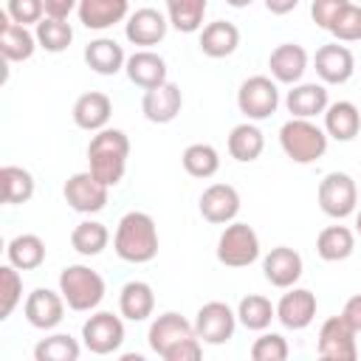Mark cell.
<instances>
[{"instance_id":"6da1fadb","label":"cell","mask_w":361,"mask_h":361,"mask_svg":"<svg viewBox=\"0 0 361 361\" xmlns=\"http://www.w3.org/2000/svg\"><path fill=\"white\" fill-rule=\"evenodd\" d=\"M147 344L164 361H197L203 355V341L197 338L195 324L175 310L161 313L149 324Z\"/></svg>"},{"instance_id":"7a4b0ae2","label":"cell","mask_w":361,"mask_h":361,"mask_svg":"<svg viewBox=\"0 0 361 361\" xmlns=\"http://www.w3.org/2000/svg\"><path fill=\"white\" fill-rule=\"evenodd\" d=\"M113 248L118 259L144 265L158 257V226L147 212H127L113 234Z\"/></svg>"},{"instance_id":"3957f363","label":"cell","mask_w":361,"mask_h":361,"mask_svg":"<svg viewBox=\"0 0 361 361\" xmlns=\"http://www.w3.org/2000/svg\"><path fill=\"white\" fill-rule=\"evenodd\" d=\"M127 158H130V138L124 130L104 127L87 144V164H90L87 169L107 186L121 183L127 172Z\"/></svg>"},{"instance_id":"277c9868","label":"cell","mask_w":361,"mask_h":361,"mask_svg":"<svg viewBox=\"0 0 361 361\" xmlns=\"http://www.w3.org/2000/svg\"><path fill=\"white\" fill-rule=\"evenodd\" d=\"M327 133L313 118H288L279 127V147L293 164H313L327 152Z\"/></svg>"},{"instance_id":"5b68a950","label":"cell","mask_w":361,"mask_h":361,"mask_svg":"<svg viewBox=\"0 0 361 361\" xmlns=\"http://www.w3.org/2000/svg\"><path fill=\"white\" fill-rule=\"evenodd\" d=\"M59 293L65 296L68 307L76 313H90L102 305L107 285L102 279L99 271H93L90 265H65L59 274Z\"/></svg>"},{"instance_id":"8992f818","label":"cell","mask_w":361,"mask_h":361,"mask_svg":"<svg viewBox=\"0 0 361 361\" xmlns=\"http://www.w3.org/2000/svg\"><path fill=\"white\" fill-rule=\"evenodd\" d=\"M259 259V237L248 223H228L217 237V262L226 268H248Z\"/></svg>"},{"instance_id":"52a82bcc","label":"cell","mask_w":361,"mask_h":361,"mask_svg":"<svg viewBox=\"0 0 361 361\" xmlns=\"http://www.w3.org/2000/svg\"><path fill=\"white\" fill-rule=\"evenodd\" d=\"M316 200L327 217L344 220V217L355 214V209H358V186H355L353 175H347V172H327L319 180Z\"/></svg>"},{"instance_id":"ba28073f","label":"cell","mask_w":361,"mask_h":361,"mask_svg":"<svg viewBox=\"0 0 361 361\" xmlns=\"http://www.w3.org/2000/svg\"><path fill=\"white\" fill-rule=\"evenodd\" d=\"M237 107L240 113L248 118V121H262V118H271L279 107V87H276V79L271 76H248L240 90H237Z\"/></svg>"},{"instance_id":"9c48e42d","label":"cell","mask_w":361,"mask_h":361,"mask_svg":"<svg viewBox=\"0 0 361 361\" xmlns=\"http://www.w3.org/2000/svg\"><path fill=\"white\" fill-rule=\"evenodd\" d=\"M82 344L93 355L118 353V347L124 344V322H121V316H116L110 310H96L82 324Z\"/></svg>"},{"instance_id":"30bf717a","label":"cell","mask_w":361,"mask_h":361,"mask_svg":"<svg viewBox=\"0 0 361 361\" xmlns=\"http://www.w3.org/2000/svg\"><path fill=\"white\" fill-rule=\"evenodd\" d=\"M62 195H65V203L79 212V214H96L107 206V195H110V186L102 183L90 169L87 172H76L65 180L62 186Z\"/></svg>"},{"instance_id":"8fae6325","label":"cell","mask_w":361,"mask_h":361,"mask_svg":"<svg viewBox=\"0 0 361 361\" xmlns=\"http://www.w3.org/2000/svg\"><path fill=\"white\" fill-rule=\"evenodd\" d=\"M195 333L203 344H226L234 336L237 327V310H231L226 302H206L200 305L197 316H195Z\"/></svg>"},{"instance_id":"7c38bea8","label":"cell","mask_w":361,"mask_h":361,"mask_svg":"<svg viewBox=\"0 0 361 361\" xmlns=\"http://www.w3.org/2000/svg\"><path fill=\"white\" fill-rule=\"evenodd\" d=\"M355 330L344 322V316H330L322 327H319V341H316V353L327 361H355L358 358V347H355Z\"/></svg>"},{"instance_id":"4fadbf2b","label":"cell","mask_w":361,"mask_h":361,"mask_svg":"<svg viewBox=\"0 0 361 361\" xmlns=\"http://www.w3.org/2000/svg\"><path fill=\"white\" fill-rule=\"evenodd\" d=\"M65 296L51 288H34L23 305L25 322L37 330H54L65 319Z\"/></svg>"},{"instance_id":"5bb4252c","label":"cell","mask_w":361,"mask_h":361,"mask_svg":"<svg viewBox=\"0 0 361 361\" xmlns=\"http://www.w3.org/2000/svg\"><path fill=\"white\" fill-rule=\"evenodd\" d=\"M166 31H169V17H164L158 8H149V6L135 8L124 23L127 42H133L138 48H152V45L164 42Z\"/></svg>"},{"instance_id":"9a60e30c","label":"cell","mask_w":361,"mask_h":361,"mask_svg":"<svg viewBox=\"0 0 361 361\" xmlns=\"http://www.w3.org/2000/svg\"><path fill=\"white\" fill-rule=\"evenodd\" d=\"M316 293L307 288H288V293H282V299L276 302V319L282 327L288 330H305L313 324L316 319Z\"/></svg>"},{"instance_id":"2e32d148","label":"cell","mask_w":361,"mask_h":361,"mask_svg":"<svg viewBox=\"0 0 361 361\" xmlns=\"http://www.w3.org/2000/svg\"><path fill=\"white\" fill-rule=\"evenodd\" d=\"M313 68H316V76L324 85H344L355 73V56H353V51L347 45L330 42V45H322L316 51Z\"/></svg>"},{"instance_id":"e0dca14e","label":"cell","mask_w":361,"mask_h":361,"mask_svg":"<svg viewBox=\"0 0 361 361\" xmlns=\"http://www.w3.org/2000/svg\"><path fill=\"white\" fill-rule=\"evenodd\" d=\"M180 107H183V93H180V87L175 82H164L158 87H149L141 96V113L152 124H169V121H175L178 113H180Z\"/></svg>"},{"instance_id":"ac0fdd59","label":"cell","mask_w":361,"mask_h":361,"mask_svg":"<svg viewBox=\"0 0 361 361\" xmlns=\"http://www.w3.org/2000/svg\"><path fill=\"white\" fill-rule=\"evenodd\" d=\"M200 214L214 226H228L240 214V192L231 183H212L200 195Z\"/></svg>"},{"instance_id":"d6986e66","label":"cell","mask_w":361,"mask_h":361,"mask_svg":"<svg viewBox=\"0 0 361 361\" xmlns=\"http://www.w3.org/2000/svg\"><path fill=\"white\" fill-rule=\"evenodd\" d=\"M302 271H305L302 254L293 251V248H288V245H276V248H271L262 257V274H265V279L274 288H282V290L293 288L299 282Z\"/></svg>"},{"instance_id":"ffe728a7","label":"cell","mask_w":361,"mask_h":361,"mask_svg":"<svg viewBox=\"0 0 361 361\" xmlns=\"http://www.w3.org/2000/svg\"><path fill=\"white\" fill-rule=\"evenodd\" d=\"M307 62H310V56H307V51L299 42H282L268 56L271 76L279 85H296V82H302V76L307 71Z\"/></svg>"},{"instance_id":"44dd1931","label":"cell","mask_w":361,"mask_h":361,"mask_svg":"<svg viewBox=\"0 0 361 361\" xmlns=\"http://www.w3.org/2000/svg\"><path fill=\"white\" fill-rule=\"evenodd\" d=\"M124 73H127V79L133 85H138L144 90L169 82L166 79V73H169L166 71V59L161 54H155L152 48H138L135 54H130L127 56V65H124Z\"/></svg>"},{"instance_id":"7402d4cb","label":"cell","mask_w":361,"mask_h":361,"mask_svg":"<svg viewBox=\"0 0 361 361\" xmlns=\"http://www.w3.org/2000/svg\"><path fill=\"white\" fill-rule=\"evenodd\" d=\"M330 104L324 82H296L285 96V107L293 118H316Z\"/></svg>"},{"instance_id":"603a6c76","label":"cell","mask_w":361,"mask_h":361,"mask_svg":"<svg viewBox=\"0 0 361 361\" xmlns=\"http://www.w3.org/2000/svg\"><path fill=\"white\" fill-rule=\"evenodd\" d=\"M79 23L90 31H107L130 17V0H79Z\"/></svg>"},{"instance_id":"cb8c5ba5","label":"cell","mask_w":361,"mask_h":361,"mask_svg":"<svg viewBox=\"0 0 361 361\" xmlns=\"http://www.w3.org/2000/svg\"><path fill=\"white\" fill-rule=\"evenodd\" d=\"M113 116V102L107 93L102 90H90V93H82L76 102H73V124L79 130H87V133H99L107 127Z\"/></svg>"},{"instance_id":"d4e9b609","label":"cell","mask_w":361,"mask_h":361,"mask_svg":"<svg viewBox=\"0 0 361 361\" xmlns=\"http://www.w3.org/2000/svg\"><path fill=\"white\" fill-rule=\"evenodd\" d=\"M37 34L28 31V25L14 23L8 14L0 17V51L6 56V62H25L34 56L37 51Z\"/></svg>"},{"instance_id":"484cf974","label":"cell","mask_w":361,"mask_h":361,"mask_svg":"<svg viewBox=\"0 0 361 361\" xmlns=\"http://www.w3.org/2000/svg\"><path fill=\"white\" fill-rule=\"evenodd\" d=\"M200 51L209 56V59H223V56H231L240 45V28L228 20H214L209 25L200 28V39H197Z\"/></svg>"},{"instance_id":"4316f807","label":"cell","mask_w":361,"mask_h":361,"mask_svg":"<svg viewBox=\"0 0 361 361\" xmlns=\"http://www.w3.org/2000/svg\"><path fill=\"white\" fill-rule=\"evenodd\" d=\"M85 62L99 76H116L118 71H124L127 54H124V48L116 39L99 37V39H93V42L85 45Z\"/></svg>"},{"instance_id":"83f0119b","label":"cell","mask_w":361,"mask_h":361,"mask_svg":"<svg viewBox=\"0 0 361 361\" xmlns=\"http://www.w3.org/2000/svg\"><path fill=\"white\" fill-rule=\"evenodd\" d=\"M155 310V290L149 282L133 279L118 290V313L127 322H144Z\"/></svg>"},{"instance_id":"f1b7e54d","label":"cell","mask_w":361,"mask_h":361,"mask_svg":"<svg viewBox=\"0 0 361 361\" xmlns=\"http://www.w3.org/2000/svg\"><path fill=\"white\" fill-rule=\"evenodd\" d=\"M361 130V113L353 102L341 99V102H333L327 104L324 110V133L333 138V141H353Z\"/></svg>"},{"instance_id":"f546056e","label":"cell","mask_w":361,"mask_h":361,"mask_svg":"<svg viewBox=\"0 0 361 361\" xmlns=\"http://www.w3.org/2000/svg\"><path fill=\"white\" fill-rule=\"evenodd\" d=\"M226 147H228V155H231L234 161L251 164V161H257V158L262 155V149H265V135H262V130H259L254 121H243V124L231 127Z\"/></svg>"},{"instance_id":"4dcf8cb0","label":"cell","mask_w":361,"mask_h":361,"mask_svg":"<svg viewBox=\"0 0 361 361\" xmlns=\"http://www.w3.org/2000/svg\"><path fill=\"white\" fill-rule=\"evenodd\" d=\"M355 251V234L347 226H327L316 237V254L324 262H341Z\"/></svg>"},{"instance_id":"1f68e13d","label":"cell","mask_w":361,"mask_h":361,"mask_svg":"<svg viewBox=\"0 0 361 361\" xmlns=\"http://www.w3.org/2000/svg\"><path fill=\"white\" fill-rule=\"evenodd\" d=\"M6 257L20 271H34L45 262V243L39 234H17L8 240Z\"/></svg>"},{"instance_id":"d6a6232c","label":"cell","mask_w":361,"mask_h":361,"mask_svg":"<svg viewBox=\"0 0 361 361\" xmlns=\"http://www.w3.org/2000/svg\"><path fill=\"white\" fill-rule=\"evenodd\" d=\"M169 25L180 34H195L203 28V17L209 8V0H164Z\"/></svg>"},{"instance_id":"836d02e7","label":"cell","mask_w":361,"mask_h":361,"mask_svg":"<svg viewBox=\"0 0 361 361\" xmlns=\"http://www.w3.org/2000/svg\"><path fill=\"white\" fill-rule=\"evenodd\" d=\"M0 189H3V203H8V206L28 203L34 197V175L23 166L6 164L0 169Z\"/></svg>"},{"instance_id":"e575fe53","label":"cell","mask_w":361,"mask_h":361,"mask_svg":"<svg viewBox=\"0 0 361 361\" xmlns=\"http://www.w3.org/2000/svg\"><path fill=\"white\" fill-rule=\"evenodd\" d=\"M110 243V231L99 220H82L71 231V245L82 257H99Z\"/></svg>"},{"instance_id":"d590c367","label":"cell","mask_w":361,"mask_h":361,"mask_svg":"<svg viewBox=\"0 0 361 361\" xmlns=\"http://www.w3.org/2000/svg\"><path fill=\"white\" fill-rule=\"evenodd\" d=\"M276 319V305H271V299L259 296V293H248L240 299L237 305V322L245 327V330H268V324Z\"/></svg>"},{"instance_id":"8d00e7d4","label":"cell","mask_w":361,"mask_h":361,"mask_svg":"<svg viewBox=\"0 0 361 361\" xmlns=\"http://www.w3.org/2000/svg\"><path fill=\"white\" fill-rule=\"evenodd\" d=\"M34 34H37V42L42 51L48 54H62L71 42H73V28L68 20H56V17H42L37 25H34Z\"/></svg>"},{"instance_id":"74e56055","label":"cell","mask_w":361,"mask_h":361,"mask_svg":"<svg viewBox=\"0 0 361 361\" xmlns=\"http://www.w3.org/2000/svg\"><path fill=\"white\" fill-rule=\"evenodd\" d=\"M180 161H183V169L192 178H200V180L217 175V169H220V152L212 144H203V141L200 144H189L183 149Z\"/></svg>"},{"instance_id":"f35d334b","label":"cell","mask_w":361,"mask_h":361,"mask_svg":"<svg viewBox=\"0 0 361 361\" xmlns=\"http://www.w3.org/2000/svg\"><path fill=\"white\" fill-rule=\"evenodd\" d=\"M82 353L79 341L68 333H54V336H45L42 341H37L34 347V358L37 361H76Z\"/></svg>"},{"instance_id":"ab89813d","label":"cell","mask_w":361,"mask_h":361,"mask_svg":"<svg viewBox=\"0 0 361 361\" xmlns=\"http://www.w3.org/2000/svg\"><path fill=\"white\" fill-rule=\"evenodd\" d=\"M23 302V276L11 262L0 265V319H8Z\"/></svg>"},{"instance_id":"60d3db41","label":"cell","mask_w":361,"mask_h":361,"mask_svg":"<svg viewBox=\"0 0 361 361\" xmlns=\"http://www.w3.org/2000/svg\"><path fill=\"white\" fill-rule=\"evenodd\" d=\"M327 31L336 37V42H358L361 39V3L350 0L336 14V20H333V25Z\"/></svg>"},{"instance_id":"b9f144b4","label":"cell","mask_w":361,"mask_h":361,"mask_svg":"<svg viewBox=\"0 0 361 361\" xmlns=\"http://www.w3.org/2000/svg\"><path fill=\"white\" fill-rule=\"evenodd\" d=\"M288 341L279 333H262L251 344V358L254 361H285L288 358Z\"/></svg>"},{"instance_id":"7bdbcfd3","label":"cell","mask_w":361,"mask_h":361,"mask_svg":"<svg viewBox=\"0 0 361 361\" xmlns=\"http://www.w3.org/2000/svg\"><path fill=\"white\" fill-rule=\"evenodd\" d=\"M6 14L20 25H37L45 17V0H6Z\"/></svg>"},{"instance_id":"ee69618b","label":"cell","mask_w":361,"mask_h":361,"mask_svg":"<svg viewBox=\"0 0 361 361\" xmlns=\"http://www.w3.org/2000/svg\"><path fill=\"white\" fill-rule=\"evenodd\" d=\"M350 0H313L310 3V20L319 25V28H330L333 25V20H336V14L347 6Z\"/></svg>"},{"instance_id":"f6af8a7d","label":"cell","mask_w":361,"mask_h":361,"mask_svg":"<svg viewBox=\"0 0 361 361\" xmlns=\"http://www.w3.org/2000/svg\"><path fill=\"white\" fill-rule=\"evenodd\" d=\"M341 316H344V322H347L355 333H361V293H355V296H350V299L344 302Z\"/></svg>"},{"instance_id":"bcb514c9","label":"cell","mask_w":361,"mask_h":361,"mask_svg":"<svg viewBox=\"0 0 361 361\" xmlns=\"http://www.w3.org/2000/svg\"><path fill=\"white\" fill-rule=\"evenodd\" d=\"M79 8V0H45V17H56V20H68L71 11Z\"/></svg>"},{"instance_id":"7dc6e473","label":"cell","mask_w":361,"mask_h":361,"mask_svg":"<svg viewBox=\"0 0 361 361\" xmlns=\"http://www.w3.org/2000/svg\"><path fill=\"white\" fill-rule=\"evenodd\" d=\"M265 3V8L271 11V14H276V17H285V14H290L296 6H299V0H262Z\"/></svg>"},{"instance_id":"c3c4849f","label":"cell","mask_w":361,"mask_h":361,"mask_svg":"<svg viewBox=\"0 0 361 361\" xmlns=\"http://www.w3.org/2000/svg\"><path fill=\"white\" fill-rule=\"evenodd\" d=\"M226 3H228L231 8H245V6H251L254 0H226Z\"/></svg>"},{"instance_id":"681fc988","label":"cell","mask_w":361,"mask_h":361,"mask_svg":"<svg viewBox=\"0 0 361 361\" xmlns=\"http://www.w3.org/2000/svg\"><path fill=\"white\" fill-rule=\"evenodd\" d=\"M355 231L361 234V203H358V209H355Z\"/></svg>"},{"instance_id":"f907efd6","label":"cell","mask_w":361,"mask_h":361,"mask_svg":"<svg viewBox=\"0 0 361 361\" xmlns=\"http://www.w3.org/2000/svg\"><path fill=\"white\" fill-rule=\"evenodd\" d=\"M353 3H361V0H353Z\"/></svg>"}]
</instances>
